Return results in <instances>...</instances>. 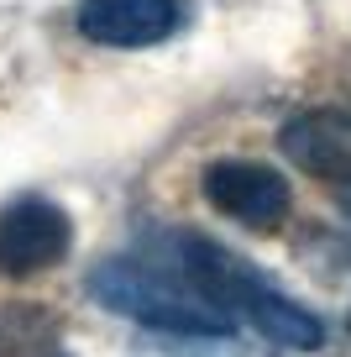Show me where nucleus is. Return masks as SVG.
<instances>
[{
	"label": "nucleus",
	"mask_w": 351,
	"mask_h": 357,
	"mask_svg": "<svg viewBox=\"0 0 351 357\" xmlns=\"http://www.w3.org/2000/svg\"><path fill=\"white\" fill-rule=\"evenodd\" d=\"M89 294L110 315H126L142 331L163 336H231V310L163 247V236H147L132 252H116L89 273Z\"/></svg>",
	"instance_id": "f257e3e1"
},
{
	"label": "nucleus",
	"mask_w": 351,
	"mask_h": 357,
	"mask_svg": "<svg viewBox=\"0 0 351 357\" xmlns=\"http://www.w3.org/2000/svg\"><path fill=\"white\" fill-rule=\"evenodd\" d=\"M157 236H163L168 252L226 305L236 326H252L257 336L288 347V352H315V347H325L320 315H309L299 300H288L257 263L236 257L231 247L210 242V236H199V231H157Z\"/></svg>",
	"instance_id": "f03ea898"
},
{
	"label": "nucleus",
	"mask_w": 351,
	"mask_h": 357,
	"mask_svg": "<svg viewBox=\"0 0 351 357\" xmlns=\"http://www.w3.org/2000/svg\"><path fill=\"white\" fill-rule=\"evenodd\" d=\"M205 200L220 215H231L247 231H278L294 211V190L273 163H257V158H215L199 178Z\"/></svg>",
	"instance_id": "7ed1b4c3"
},
{
	"label": "nucleus",
	"mask_w": 351,
	"mask_h": 357,
	"mask_svg": "<svg viewBox=\"0 0 351 357\" xmlns=\"http://www.w3.org/2000/svg\"><path fill=\"white\" fill-rule=\"evenodd\" d=\"M74 247V221L47 195H16L0 205V273L6 279H32L58 268Z\"/></svg>",
	"instance_id": "20e7f679"
},
{
	"label": "nucleus",
	"mask_w": 351,
	"mask_h": 357,
	"mask_svg": "<svg viewBox=\"0 0 351 357\" xmlns=\"http://www.w3.org/2000/svg\"><path fill=\"white\" fill-rule=\"evenodd\" d=\"M74 26L100 47H157L184 26V0H79Z\"/></svg>",
	"instance_id": "39448f33"
},
{
	"label": "nucleus",
	"mask_w": 351,
	"mask_h": 357,
	"mask_svg": "<svg viewBox=\"0 0 351 357\" xmlns=\"http://www.w3.org/2000/svg\"><path fill=\"white\" fill-rule=\"evenodd\" d=\"M283 153L304 174L325 178L341 200H351V116L346 111H304L283 126Z\"/></svg>",
	"instance_id": "423d86ee"
},
{
	"label": "nucleus",
	"mask_w": 351,
	"mask_h": 357,
	"mask_svg": "<svg viewBox=\"0 0 351 357\" xmlns=\"http://www.w3.org/2000/svg\"><path fill=\"white\" fill-rule=\"evenodd\" d=\"M0 357H74V347L42 305H0Z\"/></svg>",
	"instance_id": "0eeeda50"
},
{
	"label": "nucleus",
	"mask_w": 351,
	"mask_h": 357,
	"mask_svg": "<svg viewBox=\"0 0 351 357\" xmlns=\"http://www.w3.org/2000/svg\"><path fill=\"white\" fill-rule=\"evenodd\" d=\"M346 215H351V200H346Z\"/></svg>",
	"instance_id": "6e6552de"
},
{
	"label": "nucleus",
	"mask_w": 351,
	"mask_h": 357,
	"mask_svg": "<svg viewBox=\"0 0 351 357\" xmlns=\"http://www.w3.org/2000/svg\"><path fill=\"white\" fill-rule=\"evenodd\" d=\"M346 326H351V321H346Z\"/></svg>",
	"instance_id": "1a4fd4ad"
}]
</instances>
